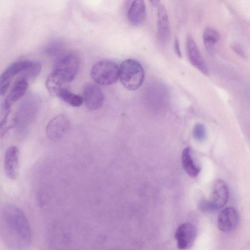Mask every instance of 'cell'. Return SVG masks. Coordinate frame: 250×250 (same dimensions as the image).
<instances>
[{"instance_id":"4","label":"cell","mask_w":250,"mask_h":250,"mask_svg":"<svg viewBox=\"0 0 250 250\" xmlns=\"http://www.w3.org/2000/svg\"><path fill=\"white\" fill-rule=\"evenodd\" d=\"M90 75L97 84L104 85L112 84L119 78V67L112 61L101 60L93 65Z\"/></svg>"},{"instance_id":"21","label":"cell","mask_w":250,"mask_h":250,"mask_svg":"<svg viewBox=\"0 0 250 250\" xmlns=\"http://www.w3.org/2000/svg\"><path fill=\"white\" fill-rule=\"evenodd\" d=\"M63 47V42L58 40H53L50 42L45 49L46 54L49 56H54L59 53Z\"/></svg>"},{"instance_id":"10","label":"cell","mask_w":250,"mask_h":250,"mask_svg":"<svg viewBox=\"0 0 250 250\" xmlns=\"http://www.w3.org/2000/svg\"><path fill=\"white\" fill-rule=\"evenodd\" d=\"M197 236V229L195 226L189 223L180 225L175 233L177 246L180 249H187L194 244Z\"/></svg>"},{"instance_id":"7","label":"cell","mask_w":250,"mask_h":250,"mask_svg":"<svg viewBox=\"0 0 250 250\" xmlns=\"http://www.w3.org/2000/svg\"><path fill=\"white\" fill-rule=\"evenodd\" d=\"M83 97L85 105L91 110L101 108L105 99L101 88L93 83H87L84 86Z\"/></svg>"},{"instance_id":"23","label":"cell","mask_w":250,"mask_h":250,"mask_svg":"<svg viewBox=\"0 0 250 250\" xmlns=\"http://www.w3.org/2000/svg\"><path fill=\"white\" fill-rule=\"evenodd\" d=\"M231 47L234 51L239 56L241 57H245L246 54L243 49L242 47L238 43H234L232 45Z\"/></svg>"},{"instance_id":"9","label":"cell","mask_w":250,"mask_h":250,"mask_svg":"<svg viewBox=\"0 0 250 250\" xmlns=\"http://www.w3.org/2000/svg\"><path fill=\"white\" fill-rule=\"evenodd\" d=\"M29 86L28 80L20 76L14 82L2 104L3 110L9 111L12 105L25 94Z\"/></svg>"},{"instance_id":"11","label":"cell","mask_w":250,"mask_h":250,"mask_svg":"<svg viewBox=\"0 0 250 250\" xmlns=\"http://www.w3.org/2000/svg\"><path fill=\"white\" fill-rule=\"evenodd\" d=\"M239 221V212L235 208H226L220 212L218 216L217 227L223 232H230L237 227Z\"/></svg>"},{"instance_id":"13","label":"cell","mask_w":250,"mask_h":250,"mask_svg":"<svg viewBox=\"0 0 250 250\" xmlns=\"http://www.w3.org/2000/svg\"><path fill=\"white\" fill-rule=\"evenodd\" d=\"M157 37L162 44L167 43L170 37L168 14L166 7L163 4H159L158 6Z\"/></svg>"},{"instance_id":"18","label":"cell","mask_w":250,"mask_h":250,"mask_svg":"<svg viewBox=\"0 0 250 250\" xmlns=\"http://www.w3.org/2000/svg\"><path fill=\"white\" fill-rule=\"evenodd\" d=\"M204 45L210 54L215 51V45L219 39V34L215 29L211 28L206 29L203 35Z\"/></svg>"},{"instance_id":"14","label":"cell","mask_w":250,"mask_h":250,"mask_svg":"<svg viewBox=\"0 0 250 250\" xmlns=\"http://www.w3.org/2000/svg\"><path fill=\"white\" fill-rule=\"evenodd\" d=\"M229 197V190L227 184L221 179L214 183L209 200L217 211L225 206Z\"/></svg>"},{"instance_id":"5","label":"cell","mask_w":250,"mask_h":250,"mask_svg":"<svg viewBox=\"0 0 250 250\" xmlns=\"http://www.w3.org/2000/svg\"><path fill=\"white\" fill-rule=\"evenodd\" d=\"M34 61L21 60L10 64L2 73L0 78V93L3 96L11 84L12 79L20 74H22L33 63Z\"/></svg>"},{"instance_id":"8","label":"cell","mask_w":250,"mask_h":250,"mask_svg":"<svg viewBox=\"0 0 250 250\" xmlns=\"http://www.w3.org/2000/svg\"><path fill=\"white\" fill-rule=\"evenodd\" d=\"M69 127V121L66 116L60 114L54 117L46 127V134L49 139L57 141L66 134Z\"/></svg>"},{"instance_id":"19","label":"cell","mask_w":250,"mask_h":250,"mask_svg":"<svg viewBox=\"0 0 250 250\" xmlns=\"http://www.w3.org/2000/svg\"><path fill=\"white\" fill-rule=\"evenodd\" d=\"M31 99H29V103H27V99L22 103H21V106L19 107L18 111V115L17 118H15V123H19L20 121H22L23 118L25 119V121H28L31 120V118L35 116V113L36 111V105H35L34 102L31 106Z\"/></svg>"},{"instance_id":"6","label":"cell","mask_w":250,"mask_h":250,"mask_svg":"<svg viewBox=\"0 0 250 250\" xmlns=\"http://www.w3.org/2000/svg\"><path fill=\"white\" fill-rule=\"evenodd\" d=\"M186 49L187 57L190 63L202 73L208 75L207 64L192 36L188 34L186 37Z\"/></svg>"},{"instance_id":"22","label":"cell","mask_w":250,"mask_h":250,"mask_svg":"<svg viewBox=\"0 0 250 250\" xmlns=\"http://www.w3.org/2000/svg\"><path fill=\"white\" fill-rule=\"evenodd\" d=\"M192 136L194 139L198 142L204 141L207 136L206 129L204 125L199 123L196 124L192 129Z\"/></svg>"},{"instance_id":"25","label":"cell","mask_w":250,"mask_h":250,"mask_svg":"<svg viewBox=\"0 0 250 250\" xmlns=\"http://www.w3.org/2000/svg\"><path fill=\"white\" fill-rule=\"evenodd\" d=\"M151 4L154 6H157L159 5L160 0H149Z\"/></svg>"},{"instance_id":"15","label":"cell","mask_w":250,"mask_h":250,"mask_svg":"<svg viewBox=\"0 0 250 250\" xmlns=\"http://www.w3.org/2000/svg\"><path fill=\"white\" fill-rule=\"evenodd\" d=\"M127 18L129 22L139 26L145 21L146 17V7L144 0H133L127 12Z\"/></svg>"},{"instance_id":"2","label":"cell","mask_w":250,"mask_h":250,"mask_svg":"<svg viewBox=\"0 0 250 250\" xmlns=\"http://www.w3.org/2000/svg\"><path fill=\"white\" fill-rule=\"evenodd\" d=\"M80 66V60L77 55L72 53L65 54L55 61L49 76L57 84L62 85L75 79Z\"/></svg>"},{"instance_id":"3","label":"cell","mask_w":250,"mask_h":250,"mask_svg":"<svg viewBox=\"0 0 250 250\" xmlns=\"http://www.w3.org/2000/svg\"><path fill=\"white\" fill-rule=\"evenodd\" d=\"M145 72L142 65L134 59L123 61L119 66V79L122 85L129 90L138 89L143 83Z\"/></svg>"},{"instance_id":"20","label":"cell","mask_w":250,"mask_h":250,"mask_svg":"<svg viewBox=\"0 0 250 250\" xmlns=\"http://www.w3.org/2000/svg\"><path fill=\"white\" fill-rule=\"evenodd\" d=\"M42 69L41 64L36 62H33L32 64L27 68L21 76L25 78L27 80H32L38 76Z\"/></svg>"},{"instance_id":"1","label":"cell","mask_w":250,"mask_h":250,"mask_svg":"<svg viewBox=\"0 0 250 250\" xmlns=\"http://www.w3.org/2000/svg\"><path fill=\"white\" fill-rule=\"evenodd\" d=\"M0 233L4 243L12 249H26L32 242L31 229L26 216L13 204L5 205L1 208Z\"/></svg>"},{"instance_id":"17","label":"cell","mask_w":250,"mask_h":250,"mask_svg":"<svg viewBox=\"0 0 250 250\" xmlns=\"http://www.w3.org/2000/svg\"><path fill=\"white\" fill-rule=\"evenodd\" d=\"M55 95L63 101L73 107H79L83 103V96L74 93L64 87L60 88Z\"/></svg>"},{"instance_id":"16","label":"cell","mask_w":250,"mask_h":250,"mask_svg":"<svg viewBox=\"0 0 250 250\" xmlns=\"http://www.w3.org/2000/svg\"><path fill=\"white\" fill-rule=\"evenodd\" d=\"M181 159L184 169L188 174L192 177L197 176L200 172L201 167L195 163L190 147H186L183 150Z\"/></svg>"},{"instance_id":"24","label":"cell","mask_w":250,"mask_h":250,"mask_svg":"<svg viewBox=\"0 0 250 250\" xmlns=\"http://www.w3.org/2000/svg\"><path fill=\"white\" fill-rule=\"evenodd\" d=\"M174 51L177 56L180 58L182 57V53L180 47L179 40L177 38H175L174 42Z\"/></svg>"},{"instance_id":"12","label":"cell","mask_w":250,"mask_h":250,"mask_svg":"<svg viewBox=\"0 0 250 250\" xmlns=\"http://www.w3.org/2000/svg\"><path fill=\"white\" fill-rule=\"evenodd\" d=\"M19 150L15 146L9 147L4 155V169L6 177L11 180H15L19 168Z\"/></svg>"}]
</instances>
